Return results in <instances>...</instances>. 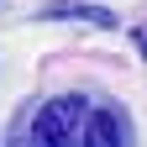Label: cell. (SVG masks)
I'll list each match as a JSON object with an SVG mask.
<instances>
[{"label": "cell", "mask_w": 147, "mask_h": 147, "mask_svg": "<svg viewBox=\"0 0 147 147\" xmlns=\"http://www.w3.org/2000/svg\"><path fill=\"white\" fill-rule=\"evenodd\" d=\"M26 147H131V121L100 95H53L32 110Z\"/></svg>", "instance_id": "obj_1"}, {"label": "cell", "mask_w": 147, "mask_h": 147, "mask_svg": "<svg viewBox=\"0 0 147 147\" xmlns=\"http://www.w3.org/2000/svg\"><path fill=\"white\" fill-rule=\"evenodd\" d=\"M37 16H42V21H79V26H100V32L116 26V11L89 5V0H47Z\"/></svg>", "instance_id": "obj_2"}, {"label": "cell", "mask_w": 147, "mask_h": 147, "mask_svg": "<svg viewBox=\"0 0 147 147\" xmlns=\"http://www.w3.org/2000/svg\"><path fill=\"white\" fill-rule=\"evenodd\" d=\"M137 53H142V58H147V26L137 32Z\"/></svg>", "instance_id": "obj_3"}]
</instances>
